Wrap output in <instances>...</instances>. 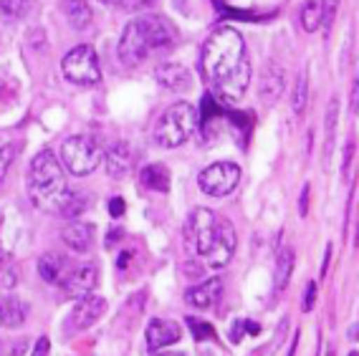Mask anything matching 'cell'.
<instances>
[{
	"mask_svg": "<svg viewBox=\"0 0 359 356\" xmlns=\"http://www.w3.org/2000/svg\"><path fill=\"white\" fill-rule=\"evenodd\" d=\"M203 71L212 96L220 104L241 102L250 83V61L245 58L243 36L231 26H220L203 46Z\"/></svg>",
	"mask_w": 359,
	"mask_h": 356,
	"instance_id": "1",
	"label": "cell"
},
{
	"mask_svg": "<svg viewBox=\"0 0 359 356\" xmlns=\"http://www.w3.org/2000/svg\"><path fill=\"white\" fill-rule=\"evenodd\" d=\"M66 190L69 187H66L64 167L53 157L51 149H43V152L36 154L31 159V170H28V195H31V203L39 210L56 212Z\"/></svg>",
	"mask_w": 359,
	"mask_h": 356,
	"instance_id": "2",
	"label": "cell"
},
{
	"mask_svg": "<svg viewBox=\"0 0 359 356\" xmlns=\"http://www.w3.org/2000/svg\"><path fill=\"white\" fill-rule=\"evenodd\" d=\"M198 109L187 102H177L170 109H165V114L160 116L157 127H154V142L162 149H177L198 132Z\"/></svg>",
	"mask_w": 359,
	"mask_h": 356,
	"instance_id": "3",
	"label": "cell"
},
{
	"mask_svg": "<svg viewBox=\"0 0 359 356\" xmlns=\"http://www.w3.org/2000/svg\"><path fill=\"white\" fill-rule=\"evenodd\" d=\"M99 162H102V149H99L94 137L76 134L61 144V167L76 177L91 174L99 167Z\"/></svg>",
	"mask_w": 359,
	"mask_h": 356,
	"instance_id": "4",
	"label": "cell"
},
{
	"mask_svg": "<svg viewBox=\"0 0 359 356\" xmlns=\"http://www.w3.org/2000/svg\"><path fill=\"white\" fill-rule=\"evenodd\" d=\"M61 71H64L66 81L76 83V86H97L102 81V69H99L97 51L86 43L71 48L61 58Z\"/></svg>",
	"mask_w": 359,
	"mask_h": 356,
	"instance_id": "5",
	"label": "cell"
},
{
	"mask_svg": "<svg viewBox=\"0 0 359 356\" xmlns=\"http://www.w3.org/2000/svg\"><path fill=\"white\" fill-rule=\"evenodd\" d=\"M220 220H223V217L215 215V212L208 210V207H195V210L187 215L185 235H187V240L193 242L195 253L203 255V258H205L208 250H210L212 242H215V238H218Z\"/></svg>",
	"mask_w": 359,
	"mask_h": 356,
	"instance_id": "6",
	"label": "cell"
},
{
	"mask_svg": "<svg viewBox=\"0 0 359 356\" xmlns=\"http://www.w3.org/2000/svg\"><path fill=\"white\" fill-rule=\"evenodd\" d=\"M241 182V167L236 162H215V165L205 167L200 172L198 185L200 190L210 195V198H225Z\"/></svg>",
	"mask_w": 359,
	"mask_h": 356,
	"instance_id": "7",
	"label": "cell"
},
{
	"mask_svg": "<svg viewBox=\"0 0 359 356\" xmlns=\"http://www.w3.org/2000/svg\"><path fill=\"white\" fill-rule=\"evenodd\" d=\"M140 28L144 33V41L149 46V53L154 51H167V48H172L175 46V39H177V33L175 28L167 23L162 15H154V13H147V15H140Z\"/></svg>",
	"mask_w": 359,
	"mask_h": 356,
	"instance_id": "8",
	"label": "cell"
},
{
	"mask_svg": "<svg viewBox=\"0 0 359 356\" xmlns=\"http://www.w3.org/2000/svg\"><path fill=\"white\" fill-rule=\"evenodd\" d=\"M149 56V46L144 41V33L140 28V20H129L119 39V58L124 66H140Z\"/></svg>",
	"mask_w": 359,
	"mask_h": 356,
	"instance_id": "9",
	"label": "cell"
},
{
	"mask_svg": "<svg viewBox=\"0 0 359 356\" xmlns=\"http://www.w3.org/2000/svg\"><path fill=\"white\" fill-rule=\"evenodd\" d=\"M236 245H238V238H236L233 223L231 220H220L218 238H215L212 248L208 250V255H205L208 268H212V271H223V268H228V263L233 261V253H236Z\"/></svg>",
	"mask_w": 359,
	"mask_h": 356,
	"instance_id": "10",
	"label": "cell"
},
{
	"mask_svg": "<svg viewBox=\"0 0 359 356\" xmlns=\"http://www.w3.org/2000/svg\"><path fill=\"white\" fill-rule=\"evenodd\" d=\"M99 283V271L94 263H86V266H79V268H71L66 278L61 280V286H64L66 296H71L74 301L79 299H86L94 293Z\"/></svg>",
	"mask_w": 359,
	"mask_h": 356,
	"instance_id": "11",
	"label": "cell"
},
{
	"mask_svg": "<svg viewBox=\"0 0 359 356\" xmlns=\"http://www.w3.org/2000/svg\"><path fill=\"white\" fill-rule=\"evenodd\" d=\"M154 78H157L162 89L175 91V94H185V91L193 89V74L182 64H175V61H165V64L157 66Z\"/></svg>",
	"mask_w": 359,
	"mask_h": 356,
	"instance_id": "12",
	"label": "cell"
},
{
	"mask_svg": "<svg viewBox=\"0 0 359 356\" xmlns=\"http://www.w3.org/2000/svg\"><path fill=\"white\" fill-rule=\"evenodd\" d=\"M107 311V301L102 296H86V299H79L76 306H74V311H71V329L74 331H83L94 326L99 318L104 316Z\"/></svg>",
	"mask_w": 359,
	"mask_h": 356,
	"instance_id": "13",
	"label": "cell"
},
{
	"mask_svg": "<svg viewBox=\"0 0 359 356\" xmlns=\"http://www.w3.org/2000/svg\"><path fill=\"white\" fill-rule=\"evenodd\" d=\"M180 326L175 321H167V318H152L147 324V331H144V338H147V349L152 351H162L167 346L180 341Z\"/></svg>",
	"mask_w": 359,
	"mask_h": 356,
	"instance_id": "14",
	"label": "cell"
},
{
	"mask_svg": "<svg viewBox=\"0 0 359 356\" xmlns=\"http://www.w3.org/2000/svg\"><path fill=\"white\" fill-rule=\"evenodd\" d=\"M286 89V71L276 64H266L263 76L258 81V96L263 104H276Z\"/></svg>",
	"mask_w": 359,
	"mask_h": 356,
	"instance_id": "15",
	"label": "cell"
},
{
	"mask_svg": "<svg viewBox=\"0 0 359 356\" xmlns=\"http://www.w3.org/2000/svg\"><path fill=\"white\" fill-rule=\"evenodd\" d=\"M104 162H107L109 177H114V179L127 177L129 170H132V149H129L127 142H114V144L107 149V154H104Z\"/></svg>",
	"mask_w": 359,
	"mask_h": 356,
	"instance_id": "16",
	"label": "cell"
},
{
	"mask_svg": "<svg viewBox=\"0 0 359 356\" xmlns=\"http://www.w3.org/2000/svg\"><path fill=\"white\" fill-rule=\"evenodd\" d=\"M223 296V280L220 278H210L200 286H193L190 291L185 293V301L195 308H210L215 306Z\"/></svg>",
	"mask_w": 359,
	"mask_h": 356,
	"instance_id": "17",
	"label": "cell"
},
{
	"mask_svg": "<svg viewBox=\"0 0 359 356\" xmlns=\"http://www.w3.org/2000/svg\"><path fill=\"white\" fill-rule=\"evenodd\" d=\"M71 271L69 261H66V255L61 253H43L39 261V275L46 280V283H51V286H61V280L66 278V273Z\"/></svg>",
	"mask_w": 359,
	"mask_h": 356,
	"instance_id": "18",
	"label": "cell"
},
{
	"mask_svg": "<svg viewBox=\"0 0 359 356\" xmlns=\"http://www.w3.org/2000/svg\"><path fill=\"white\" fill-rule=\"evenodd\" d=\"M61 240L76 253H86L91 248V228L86 223H71L61 230Z\"/></svg>",
	"mask_w": 359,
	"mask_h": 356,
	"instance_id": "19",
	"label": "cell"
},
{
	"mask_svg": "<svg viewBox=\"0 0 359 356\" xmlns=\"http://www.w3.org/2000/svg\"><path fill=\"white\" fill-rule=\"evenodd\" d=\"M66 18H69V26L76 28V31H86L94 20V11H91L89 0H66Z\"/></svg>",
	"mask_w": 359,
	"mask_h": 356,
	"instance_id": "20",
	"label": "cell"
},
{
	"mask_svg": "<svg viewBox=\"0 0 359 356\" xmlns=\"http://www.w3.org/2000/svg\"><path fill=\"white\" fill-rule=\"evenodd\" d=\"M140 179H142V187H147L152 192H170V170L165 165L142 167Z\"/></svg>",
	"mask_w": 359,
	"mask_h": 356,
	"instance_id": "21",
	"label": "cell"
},
{
	"mask_svg": "<svg viewBox=\"0 0 359 356\" xmlns=\"http://www.w3.org/2000/svg\"><path fill=\"white\" fill-rule=\"evenodd\" d=\"M86 207H89V198H86L81 190H66L64 200H61L56 212H61V215L69 217V220H76V217H81L83 212H86Z\"/></svg>",
	"mask_w": 359,
	"mask_h": 356,
	"instance_id": "22",
	"label": "cell"
},
{
	"mask_svg": "<svg viewBox=\"0 0 359 356\" xmlns=\"http://www.w3.org/2000/svg\"><path fill=\"white\" fill-rule=\"evenodd\" d=\"M291 273H294V250L291 248H281L276 255V273H273V288L276 291H283V288L289 286Z\"/></svg>",
	"mask_w": 359,
	"mask_h": 356,
	"instance_id": "23",
	"label": "cell"
},
{
	"mask_svg": "<svg viewBox=\"0 0 359 356\" xmlns=\"http://www.w3.org/2000/svg\"><path fill=\"white\" fill-rule=\"evenodd\" d=\"M302 28L316 33L321 28V0H306L302 8Z\"/></svg>",
	"mask_w": 359,
	"mask_h": 356,
	"instance_id": "24",
	"label": "cell"
},
{
	"mask_svg": "<svg viewBox=\"0 0 359 356\" xmlns=\"http://www.w3.org/2000/svg\"><path fill=\"white\" fill-rule=\"evenodd\" d=\"M306 104H309V78H306V71H302L299 78H296L294 94H291V109H294V114L302 116Z\"/></svg>",
	"mask_w": 359,
	"mask_h": 356,
	"instance_id": "25",
	"label": "cell"
},
{
	"mask_svg": "<svg viewBox=\"0 0 359 356\" xmlns=\"http://www.w3.org/2000/svg\"><path fill=\"white\" fill-rule=\"evenodd\" d=\"M31 11V0H0V18L20 20Z\"/></svg>",
	"mask_w": 359,
	"mask_h": 356,
	"instance_id": "26",
	"label": "cell"
},
{
	"mask_svg": "<svg viewBox=\"0 0 359 356\" xmlns=\"http://www.w3.org/2000/svg\"><path fill=\"white\" fill-rule=\"evenodd\" d=\"M185 321H187V326H190V331H193L195 341H212V338H215V329H212L208 321L195 318V316H187Z\"/></svg>",
	"mask_w": 359,
	"mask_h": 356,
	"instance_id": "27",
	"label": "cell"
},
{
	"mask_svg": "<svg viewBox=\"0 0 359 356\" xmlns=\"http://www.w3.org/2000/svg\"><path fill=\"white\" fill-rule=\"evenodd\" d=\"M23 318H26V308H23V303L15 299L8 301V306L3 308V321H6L8 326H20L23 324Z\"/></svg>",
	"mask_w": 359,
	"mask_h": 356,
	"instance_id": "28",
	"label": "cell"
},
{
	"mask_svg": "<svg viewBox=\"0 0 359 356\" xmlns=\"http://www.w3.org/2000/svg\"><path fill=\"white\" fill-rule=\"evenodd\" d=\"M337 114H339V102H337V99H332V104L327 107V152H324V157H329V152H332V146H334V132H337Z\"/></svg>",
	"mask_w": 359,
	"mask_h": 356,
	"instance_id": "29",
	"label": "cell"
},
{
	"mask_svg": "<svg viewBox=\"0 0 359 356\" xmlns=\"http://www.w3.org/2000/svg\"><path fill=\"white\" fill-rule=\"evenodd\" d=\"M341 0H321V28L329 36L334 26V18H337V11H339Z\"/></svg>",
	"mask_w": 359,
	"mask_h": 356,
	"instance_id": "30",
	"label": "cell"
},
{
	"mask_svg": "<svg viewBox=\"0 0 359 356\" xmlns=\"http://www.w3.org/2000/svg\"><path fill=\"white\" fill-rule=\"evenodd\" d=\"M314 303H316V283L311 280V283L306 286V293H304V306H302V308L309 313L311 308H314Z\"/></svg>",
	"mask_w": 359,
	"mask_h": 356,
	"instance_id": "31",
	"label": "cell"
},
{
	"mask_svg": "<svg viewBox=\"0 0 359 356\" xmlns=\"http://www.w3.org/2000/svg\"><path fill=\"white\" fill-rule=\"evenodd\" d=\"M11 162H13V149H11V146H3V149H0V179L6 177V172H8V167H11Z\"/></svg>",
	"mask_w": 359,
	"mask_h": 356,
	"instance_id": "32",
	"label": "cell"
},
{
	"mask_svg": "<svg viewBox=\"0 0 359 356\" xmlns=\"http://www.w3.org/2000/svg\"><path fill=\"white\" fill-rule=\"evenodd\" d=\"M48 351H51V343H48V338L46 336H41L39 341H36V346H33L31 356H48Z\"/></svg>",
	"mask_w": 359,
	"mask_h": 356,
	"instance_id": "33",
	"label": "cell"
},
{
	"mask_svg": "<svg viewBox=\"0 0 359 356\" xmlns=\"http://www.w3.org/2000/svg\"><path fill=\"white\" fill-rule=\"evenodd\" d=\"M109 215L111 217H122L124 215V200L122 198H111L109 200Z\"/></svg>",
	"mask_w": 359,
	"mask_h": 356,
	"instance_id": "34",
	"label": "cell"
},
{
	"mask_svg": "<svg viewBox=\"0 0 359 356\" xmlns=\"http://www.w3.org/2000/svg\"><path fill=\"white\" fill-rule=\"evenodd\" d=\"M299 212H302L304 217H306V212H309V187H304V190H302V203H299Z\"/></svg>",
	"mask_w": 359,
	"mask_h": 356,
	"instance_id": "35",
	"label": "cell"
},
{
	"mask_svg": "<svg viewBox=\"0 0 359 356\" xmlns=\"http://www.w3.org/2000/svg\"><path fill=\"white\" fill-rule=\"evenodd\" d=\"M357 99H359V83L357 81H354L352 83V114H357Z\"/></svg>",
	"mask_w": 359,
	"mask_h": 356,
	"instance_id": "36",
	"label": "cell"
},
{
	"mask_svg": "<svg viewBox=\"0 0 359 356\" xmlns=\"http://www.w3.org/2000/svg\"><path fill=\"white\" fill-rule=\"evenodd\" d=\"M329 261H332V245H327V255H324V263H321V275H327Z\"/></svg>",
	"mask_w": 359,
	"mask_h": 356,
	"instance_id": "37",
	"label": "cell"
},
{
	"mask_svg": "<svg viewBox=\"0 0 359 356\" xmlns=\"http://www.w3.org/2000/svg\"><path fill=\"white\" fill-rule=\"evenodd\" d=\"M129 258H132V253H129V250H124V253L119 255V263H116V266H119V268H127Z\"/></svg>",
	"mask_w": 359,
	"mask_h": 356,
	"instance_id": "38",
	"label": "cell"
},
{
	"mask_svg": "<svg viewBox=\"0 0 359 356\" xmlns=\"http://www.w3.org/2000/svg\"><path fill=\"white\" fill-rule=\"evenodd\" d=\"M124 3H127L129 8H140V6H144L147 0H124Z\"/></svg>",
	"mask_w": 359,
	"mask_h": 356,
	"instance_id": "39",
	"label": "cell"
},
{
	"mask_svg": "<svg viewBox=\"0 0 359 356\" xmlns=\"http://www.w3.org/2000/svg\"><path fill=\"white\" fill-rule=\"evenodd\" d=\"M352 154H354V144H346V159L352 157ZM346 170H349V162L344 165V172H346Z\"/></svg>",
	"mask_w": 359,
	"mask_h": 356,
	"instance_id": "40",
	"label": "cell"
},
{
	"mask_svg": "<svg viewBox=\"0 0 359 356\" xmlns=\"http://www.w3.org/2000/svg\"><path fill=\"white\" fill-rule=\"evenodd\" d=\"M152 356H182V354H170V351H154Z\"/></svg>",
	"mask_w": 359,
	"mask_h": 356,
	"instance_id": "41",
	"label": "cell"
},
{
	"mask_svg": "<svg viewBox=\"0 0 359 356\" xmlns=\"http://www.w3.org/2000/svg\"><path fill=\"white\" fill-rule=\"evenodd\" d=\"M99 3H109V6H114V3H124V0H99Z\"/></svg>",
	"mask_w": 359,
	"mask_h": 356,
	"instance_id": "42",
	"label": "cell"
},
{
	"mask_svg": "<svg viewBox=\"0 0 359 356\" xmlns=\"http://www.w3.org/2000/svg\"><path fill=\"white\" fill-rule=\"evenodd\" d=\"M0 324H3V306H0Z\"/></svg>",
	"mask_w": 359,
	"mask_h": 356,
	"instance_id": "43",
	"label": "cell"
},
{
	"mask_svg": "<svg viewBox=\"0 0 359 356\" xmlns=\"http://www.w3.org/2000/svg\"><path fill=\"white\" fill-rule=\"evenodd\" d=\"M349 356H359V354H357V349H354V351H352V354H349Z\"/></svg>",
	"mask_w": 359,
	"mask_h": 356,
	"instance_id": "44",
	"label": "cell"
},
{
	"mask_svg": "<svg viewBox=\"0 0 359 356\" xmlns=\"http://www.w3.org/2000/svg\"><path fill=\"white\" fill-rule=\"evenodd\" d=\"M327 356H334V351H329V354H327Z\"/></svg>",
	"mask_w": 359,
	"mask_h": 356,
	"instance_id": "45",
	"label": "cell"
}]
</instances>
